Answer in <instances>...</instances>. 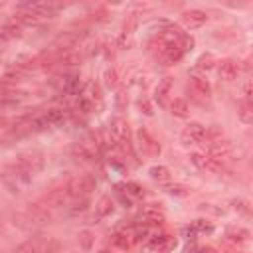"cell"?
<instances>
[{
	"label": "cell",
	"mask_w": 253,
	"mask_h": 253,
	"mask_svg": "<svg viewBox=\"0 0 253 253\" xmlns=\"http://www.w3.org/2000/svg\"><path fill=\"white\" fill-rule=\"evenodd\" d=\"M32 178H34V176H32L28 170H24L18 162H12V164L6 166L4 172H2V182H4V186L8 188L10 194H20V192H24V190L32 184Z\"/></svg>",
	"instance_id": "obj_1"
},
{
	"label": "cell",
	"mask_w": 253,
	"mask_h": 253,
	"mask_svg": "<svg viewBox=\"0 0 253 253\" xmlns=\"http://www.w3.org/2000/svg\"><path fill=\"white\" fill-rule=\"evenodd\" d=\"M89 36V30L87 28H77V30H65L61 32L53 43H51V49L53 51H67V49H73L79 42H83L85 38Z\"/></svg>",
	"instance_id": "obj_2"
},
{
	"label": "cell",
	"mask_w": 253,
	"mask_h": 253,
	"mask_svg": "<svg viewBox=\"0 0 253 253\" xmlns=\"http://www.w3.org/2000/svg\"><path fill=\"white\" fill-rule=\"evenodd\" d=\"M95 178L89 176V174H81V176H75L71 178L67 184H65V190L69 194L71 200H77V198H87L93 190H95Z\"/></svg>",
	"instance_id": "obj_3"
},
{
	"label": "cell",
	"mask_w": 253,
	"mask_h": 253,
	"mask_svg": "<svg viewBox=\"0 0 253 253\" xmlns=\"http://www.w3.org/2000/svg\"><path fill=\"white\" fill-rule=\"evenodd\" d=\"M71 202V198H69V194H67V190H65V186H61V188H55V190H51V192H47V194H43L42 198H40V206H43V208H47V210H51V208H59V206H67Z\"/></svg>",
	"instance_id": "obj_4"
},
{
	"label": "cell",
	"mask_w": 253,
	"mask_h": 253,
	"mask_svg": "<svg viewBox=\"0 0 253 253\" xmlns=\"http://www.w3.org/2000/svg\"><path fill=\"white\" fill-rule=\"evenodd\" d=\"M180 138L184 144H200V142L208 140V128L200 123H190L184 126Z\"/></svg>",
	"instance_id": "obj_5"
},
{
	"label": "cell",
	"mask_w": 253,
	"mask_h": 253,
	"mask_svg": "<svg viewBox=\"0 0 253 253\" xmlns=\"http://www.w3.org/2000/svg\"><path fill=\"white\" fill-rule=\"evenodd\" d=\"M176 245V239L168 233H156L148 239V243L144 245L146 253H166Z\"/></svg>",
	"instance_id": "obj_6"
},
{
	"label": "cell",
	"mask_w": 253,
	"mask_h": 253,
	"mask_svg": "<svg viewBox=\"0 0 253 253\" xmlns=\"http://www.w3.org/2000/svg\"><path fill=\"white\" fill-rule=\"evenodd\" d=\"M136 142H138V148L142 150V154H146V156H158L160 154L158 140L146 128H138L136 130Z\"/></svg>",
	"instance_id": "obj_7"
},
{
	"label": "cell",
	"mask_w": 253,
	"mask_h": 253,
	"mask_svg": "<svg viewBox=\"0 0 253 253\" xmlns=\"http://www.w3.org/2000/svg\"><path fill=\"white\" fill-rule=\"evenodd\" d=\"M16 162H18L24 170H28L32 176H36V174L43 168V154H42V152H24V154H20V156L16 158Z\"/></svg>",
	"instance_id": "obj_8"
},
{
	"label": "cell",
	"mask_w": 253,
	"mask_h": 253,
	"mask_svg": "<svg viewBox=\"0 0 253 253\" xmlns=\"http://www.w3.org/2000/svg\"><path fill=\"white\" fill-rule=\"evenodd\" d=\"M192 164L198 168V170H204V172H221L223 170V162L211 158L210 154H200V152H194L190 156Z\"/></svg>",
	"instance_id": "obj_9"
},
{
	"label": "cell",
	"mask_w": 253,
	"mask_h": 253,
	"mask_svg": "<svg viewBox=\"0 0 253 253\" xmlns=\"http://www.w3.org/2000/svg\"><path fill=\"white\" fill-rule=\"evenodd\" d=\"M20 36H22V26H20V24H16L14 20H10V22L2 24V26H0V47H4L6 43H10V42L18 40Z\"/></svg>",
	"instance_id": "obj_10"
},
{
	"label": "cell",
	"mask_w": 253,
	"mask_h": 253,
	"mask_svg": "<svg viewBox=\"0 0 253 253\" xmlns=\"http://www.w3.org/2000/svg\"><path fill=\"white\" fill-rule=\"evenodd\" d=\"M206 22H208V14H206L204 10L194 8V10H186V12L182 14V24H184L186 28H200V26H204Z\"/></svg>",
	"instance_id": "obj_11"
},
{
	"label": "cell",
	"mask_w": 253,
	"mask_h": 253,
	"mask_svg": "<svg viewBox=\"0 0 253 253\" xmlns=\"http://www.w3.org/2000/svg\"><path fill=\"white\" fill-rule=\"evenodd\" d=\"M237 75H239V65H237V61H233V59H223V61L219 63V79L231 83V81L237 79Z\"/></svg>",
	"instance_id": "obj_12"
},
{
	"label": "cell",
	"mask_w": 253,
	"mask_h": 253,
	"mask_svg": "<svg viewBox=\"0 0 253 253\" xmlns=\"http://www.w3.org/2000/svg\"><path fill=\"white\" fill-rule=\"evenodd\" d=\"M164 221V213L158 208H146L140 211V225H152V223H162Z\"/></svg>",
	"instance_id": "obj_13"
},
{
	"label": "cell",
	"mask_w": 253,
	"mask_h": 253,
	"mask_svg": "<svg viewBox=\"0 0 253 253\" xmlns=\"http://www.w3.org/2000/svg\"><path fill=\"white\" fill-rule=\"evenodd\" d=\"M190 83H192V91H194L196 95L210 99V95H211V87H210L208 79L198 77V75H192V77H190Z\"/></svg>",
	"instance_id": "obj_14"
},
{
	"label": "cell",
	"mask_w": 253,
	"mask_h": 253,
	"mask_svg": "<svg viewBox=\"0 0 253 253\" xmlns=\"http://www.w3.org/2000/svg\"><path fill=\"white\" fill-rule=\"evenodd\" d=\"M113 210H115V202L111 200V196H103L95 206V219H103V217L111 215Z\"/></svg>",
	"instance_id": "obj_15"
},
{
	"label": "cell",
	"mask_w": 253,
	"mask_h": 253,
	"mask_svg": "<svg viewBox=\"0 0 253 253\" xmlns=\"http://www.w3.org/2000/svg\"><path fill=\"white\" fill-rule=\"evenodd\" d=\"M113 243L119 247V249H130L134 245V235H132V229H123V231H117L113 235Z\"/></svg>",
	"instance_id": "obj_16"
},
{
	"label": "cell",
	"mask_w": 253,
	"mask_h": 253,
	"mask_svg": "<svg viewBox=\"0 0 253 253\" xmlns=\"http://www.w3.org/2000/svg\"><path fill=\"white\" fill-rule=\"evenodd\" d=\"M172 85H174V77H170V75H166V77L158 83L154 97H156V101H158L160 105L166 103V99H168V95H170V91H172Z\"/></svg>",
	"instance_id": "obj_17"
},
{
	"label": "cell",
	"mask_w": 253,
	"mask_h": 253,
	"mask_svg": "<svg viewBox=\"0 0 253 253\" xmlns=\"http://www.w3.org/2000/svg\"><path fill=\"white\" fill-rule=\"evenodd\" d=\"M170 113H172L174 117H188V113H190L188 101L182 99V97L172 99V103H170Z\"/></svg>",
	"instance_id": "obj_18"
},
{
	"label": "cell",
	"mask_w": 253,
	"mask_h": 253,
	"mask_svg": "<svg viewBox=\"0 0 253 253\" xmlns=\"http://www.w3.org/2000/svg\"><path fill=\"white\" fill-rule=\"evenodd\" d=\"M148 174H150V178L152 180H156V182H160V184H166V182H170V170L166 168V166H150L148 168Z\"/></svg>",
	"instance_id": "obj_19"
},
{
	"label": "cell",
	"mask_w": 253,
	"mask_h": 253,
	"mask_svg": "<svg viewBox=\"0 0 253 253\" xmlns=\"http://www.w3.org/2000/svg\"><path fill=\"white\" fill-rule=\"evenodd\" d=\"M42 237H32V239H28V241H24L22 245H18L12 253H38V249H40V245H42Z\"/></svg>",
	"instance_id": "obj_20"
},
{
	"label": "cell",
	"mask_w": 253,
	"mask_h": 253,
	"mask_svg": "<svg viewBox=\"0 0 253 253\" xmlns=\"http://www.w3.org/2000/svg\"><path fill=\"white\" fill-rule=\"evenodd\" d=\"M67 208V213L69 215H77V213H83L87 208H89V198H77V200H71Z\"/></svg>",
	"instance_id": "obj_21"
},
{
	"label": "cell",
	"mask_w": 253,
	"mask_h": 253,
	"mask_svg": "<svg viewBox=\"0 0 253 253\" xmlns=\"http://www.w3.org/2000/svg\"><path fill=\"white\" fill-rule=\"evenodd\" d=\"M237 115H239V119H241L245 125H251V123H253V107H251V103H247V101L241 103Z\"/></svg>",
	"instance_id": "obj_22"
},
{
	"label": "cell",
	"mask_w": 253,
	"mask_h": 253,
	"mask_svg": "<svg viewBox=\"0 0 253 253\" xmlns=\"http://www.w3.org/2000/svg\"><path fill=\"white\" fill-rule=\"evenodd\" d=\"M59 249H61V243L57 239H43L38 253H59Z\"/></svg>",
	"instance_id": "obj_23"
},
{
	"label": "cell",
	"mask_w": 253,
	"mask_h": 253,
	"mask_svg": "<svg viewBox=\"0 0 253 253\" xmlns=\"http://www.w3.org/2000/svg\"><path fill=\"white\" fill-rule=\"evenodd\" d=\"M213 63H215L213 55H211V53H204V55L196 61V69H198V71H210V69L213 67Z\"/></svg>",
	"instance_id": "obj_24"
},
{
	"label": "cell",
	"mask_w": 253,
	"mask_h": 253,
	"mask_svg": "<svg viewBox=\"0 0 253 253\" xmlns=\"http://www.w3.org/2000/svg\"><path fill=\"white\" fill-rule=\"evenodd\" d=\"M93 241H95V237H93V233H91L89 229L79 231V245H81V249H83V251H91Z\"/></svg>",
	"instance_id": "obj_25"
},
{
	"label": "cell",
	"mask_w": 253,
	"mask_h": 253,
	"mask_svg": "<svg viewBox=\"0 0 253 253\" xmlns=\"http://www.w3.org/2000/svg\"><path fill=\"white\" fill-rule=\"evenodd\" d=\"M119 190L126 192V196H142V188L136 182H126V184H119Z\"/></svg>",
	"instance_id": "obj_26"
},
{
	"label": "cell",
	"mask_w": 253,
	"mask_h": 253,
	"mask_svg": "<svg viewBox=\"0 0 253 253\" xmlns=\"http://www.w3.org/2000/svg\"><path fill=\"white\" fill-rule=\"evenodd\" d=\"M192 227L196 229V233H211L213 231V225L210 221H206V219H196L192 223Z\"/></svg>",
	"instance_id": "obj_27"
},
{
	"label": "cell",
	"mask_w": 253,
	"mask_h": 253,
	"mask_svg": "<svg viewBox=\"0 0 253 253\" xmlns=\"http://www.w3.org/2000/svg\"><path fill=\"white\" fill-rule=\"evenodd\" d=\"M105 85L107 87H117L119 85V73H117L115 67H111V69L105 71Z\"/></svg>",
	"instance_id": "obj_28"
},
{
	"label": "cell",
	"mask_w": 253,
	"mask_h": 253,
	"mask_svg": "<svg viewBox=\"0 0 253 253\" xmlns=\"http://www.w3.org/2000/svg\"><path fill=\"white\" fill-rule=\"evenodd\" d=\"M168 192H170L172 196H186V194H188V192H186V188H184V186H178V184L170 186V188H168Z\"/></svg>",
	"instance_id": "obj_29"
},
{
	"label": "cell",
	"mask_w": 253,
	"mask_h": 253,
	"mask_svg": "<svg viewBox=\"0 0 253 253\" xmlns=\"http://www.w3.org/2000/svg\"><path fill=\"white\" fill-rule=\"evenodd\" d=\"M233 208L239 210V211H243V213H249V208H247V204L243 200H233Z\"/></svg>",
	"instance_id": "obj_30"
},
{
	"label": "cell",
	"mask_w": 253,
	"mask_h": 253,
	"mask_svg": "<svg viewBox=\"0 0 253 253\" xmlns=\"http://www.w3.org/2000/svg\"><path fill=\"white\" fill-rule=\"evenodd\" d=\"M243 95H245V101L251 103V81L249 79L243 83Z\"/></svg>",
	"instance_id": "obj_31"
},
{
	"label": "cell",
	"mask_w": 253,
	"mask_h": 253,
	"mask_svg": "<svg viewBox=\"0 0 253 253\" xmlns=\"http://www.w3.org/2000/svg\"><path fill=\"white\" fill-rule=\"evenodd\" d=\"M138 105H140V109H144V111H142L144 115H148V117L152 115V107H150V103H148V101H138Z\"/></svg>",
	"instance_id": "obj_32"
},
{
	"label": "cell",
	"mask_w": 253,
	"mask_h": 253,
	"mask_svg": "<svg viewBox=\"0 0 253 253\" xmlns=\"http://www.w3.org/2000/svg\"><path fill=\"white\" fill-rule=\"evenodd\" d=\"M198 253H217V251H215L213 247H200Z\"/></svg>",
	"instance_id": "obj_33"
},
{
	"label": "cell",
	"mask_w": 253,
	"mask_h": 253,
	"mask_svg": "<svg viewBox=\"0 0 253 253\" xmlns=\"http://www.w3.org/2000/svg\"><path fill=\"white\" fill-rule=\"evenodd\" d=\"M198 249H200V247H192V249H188L186 253H198Z\"/></svg>",
	"instance_id": "obj_34"
}]
</instances>
